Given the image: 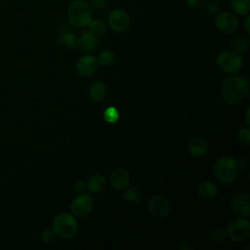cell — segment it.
I'll return each mask as SVG.
<instances>
[{
	"mask_svg": "<svg viewBox=\"0 0 250 250\" xmlns=\"http://www.w3.org/2000/svg\"><path fill=\"white\" fill-rule=\"evenodd\" d=\"M115 60V55L111 50H104L98 56V63L102 65H109Z\"/></svg>",
	"mask_w": 250,
	"mask_h": 250,
	"instance_id": "cell-24",
	"label": "cell"
},
{
	"mask_svg": "<svg viewBox=\"0 0 250 250\" xmlns=\"http://www.w3.org/2000/svg\"><path fill=\"white\" fill-rule=\"evenodd\" d=\"M242 57L240 53L231 50L222 51L216 58L218 66L225 72L235 73L242 66Z\"/></svg>",
	"mask_w": 250,
	"mask_h": 250,
	"instance_id": "cell-5",
	"label": "cell"
},
{
	"mask_svg": "<svg viewBox=\"0 0 250 250\" xmlns=\"http://www.w3.org/2000/svg\"><path fill=\"white\" fill-rule=\"evenodd\" d=\"M249 93V81L240 74L229 76L223 83L221 94L223 100L231 105L243 102Z\"/></svg>",
	"mask_w": 250,
	"mask_h": 250,
	"instance_id": "cell-1",
	"label": "cell"
},
{
	"mask_svg": "<svg viewBox=\"0 0 250 250\" xmlns=\"http://www.w3.org/2000/svg\"><path fill=\"white\" fill-rule=\"evenodd\" d=\"M186 4L191 9H197L202 6L203 0H185Z\"/></svg>",
	"mask_w": 250,
	"mask_h": 250,
	"instance_id": "cell-31",
	"label": "cell"
},
{
	"mask_svg": "<svg viewBox=\"0 0 250 250\" xmlns=\"http://www.w3.org/2000/svg\"><path fill=\"white\" fill-rule=\"evenodd\" d=\"M105 187V179L102 175H93L89 178L86 184V188L92 193L102 191Z\"/></svg>",
	"mask_w": 250,
	"mask_h": 250,
	"instance_id": "cell-16",
	"label": "cell"
},
{
	"mask_svg": "<svg viewBox=\"0 0 250 250\" xmlns=\"http://www.w3.org/2000/svg\"><path fill=\"white\" fill-rule=\"evenodd\" d=\"M238 140L243 146H248L250 145V129L242 128L238 133Z\"/></svg>",
	"mask_w": 250,
	"mask_h": 250,
	"instance_id": "cell-28",
	"label": "cell"
},
{
	"mask_svg": "<svg viewBox=\"0 0 250 250\" xmlns=\"http://www.w3.org/2000/svg\"><path fill=\"white\" fill-rule=\"evenodd\" d=\"M52 227L57 235L63 238L73 237L78 229V225L75 218L67 213H61L56 216Z\"/></svg>",
	"mask_w": 250,
	"mask_h": 250,
	"instance_id": "cell-4",
	"label": "cell"
},
{
	"mask_svg": "<svg viewBox=\"0 0 250 250\" xmlns=\"http://www.w3.org/2000/svg\"><path fill=\"white\" fill-rule=\"evenodd\" d=\"M245 120H246V123L249 124L250 123V120H249V107L246 109V113H245Z\"/></svg>",
	"mask_w": 250,
	"mask_h": 250,
	"instance_id": "cell-35",
	"label": "cell"
},
{
	"mask_svg": "<svg viewBox=\"0 0 250 250\" xmlns=\"http://www.w3.org/2000/svg\"><path fill=\"white\" fill-rule=\"evenodd\" d=\"M215 25L223 33H232L237 29L239 20L233 12L223 11L216 15Z\"/></svg>",
	"mask_w": 250,
	"mask_h": 250,
	"instance_id": "cell-8",
	"label": "cell"
},
{
	"mask_svg": "<svg viewBox=\"0 0 250 250\" xmlns=\"http://www.w3.org/2000/svg\"><path fill=\"white\" fill-rule=\"evenodd\" d=\"M227 235L235 242L246 240L250 236V223L246 219L238 218L232 220L227 229Z\"/></svg>",
	"mask_w": 250,
	"mask_h": 250,
	"instance_id": "cell-6",
	"label": "cell"
},
{
	"mask_svg": "<svg viewBox=\"0 0 250 250\" xmlns=\"http://www.w3.org/2000/svg\"><path fill=\"white\" fill-rule=\"evenodd\" d=\"M74 188H75V190L77 192L82 193L86 189V184L83 181H77L74 185Z\"/></svg>",
	"mask_w": 250,
	"mask_h": 250,
	"instance_id": "cell-32",
	"label": "cell"
},
{
	"mask_svg": "<svg viewBox=\"0 0 250 250\" xmlns=\"http://www.w3.org/2000/svg\"><path fill=\"white\" fill-rule=\"evenodd\" d=\"M243 26H244V30L246 32V34L250 33V16L249 14L246 15L244 21H243Z\"/></svg>",
	"mask_w": 250,
	"mask_h": 250,
	"instance_id": "cell-33",
	"label": "cell"
},
{
	"mask_svg": "<svg viewBox=\"0 0 250 250\" xmlns=\"http://www.w3.org/2000/svg\"><path fill=\"white\" fill-rule=\"evenodd\" d=\"M104 118L108 123H115L119 119V112L115 106H108L104 112Z\"/></svg>",
	"mask_w": 250,
	"mask_h": 250,
	"instance_id": "cell-25",
	"label": "cell"
},
{
	"mask_svg": "<svg viewBox=\"0 0 250 250\" xmlns=\"http://www.w3.org/2000/svg\"><path fill=\"white\" fill-rule=\"evenodd\" d=\"M107 22L113 31L121 33L128 29L130 25V16L125 9L115 8L109 12Z\"/></svg>",
	"mask_w": 250,
	"mask_h": 250,
	"instance_id": "cell-7",
	"label": "cell"
},
{
	"mask_svg": "<svg viewBox=\"0 0 250 250\" xmlns=\"http://www.w3.org/2000/svg\"><path fill=\"white\" fill-rule=\"evenodd\" d=\"M98 67V61L94 56H82L76 62V70L82 76H90L94 74Z\"/></svg>",
	"mask_w": 250,
	"mask_h": 250,
	"instance_id": "cell-12",
	"label": "cell"
},
{
	"mask_svg": "<svg viewBox=\"0 0 250 250\" xmlns=\"http://www.w3.org/2000/svg\"><path fill=\"white\" fill-rule=\"evenodd\" d=\"M141 190L138 188H127L123 192V197L130 203H137L141 199Z\"/></svg>",
	"mask_w": 250,
	"mask_h": 250,
	"instance_id": "cell-23",
	"label": "cell"
},
{
	"mask_svg": "<svg viewBox=\"0 0 250 250\" xmlns=\"http://www.w3.org/2000/svg\"><path fill=\"white\" fill-rule=\"evenodd\" d=\"M67 19L75 27H86L93 20V9L85 0H74L67 8Z\"/></svg>",
	"mask_w": 250,
	"mask_h": 250,
	"instance_id": "cell-2",
	"label": "cell"
},
{
	"mask_svg": "<svg viewBox=\"0 0 250 250\" xmlns=\"http://www.w3.org/2000/svg\"><path fill=\"white\" fill-rule=\"evenodd\" d=\"M227 236V230H225L223 228L216 227L211 229L210 231V237L216 241V242H221L223 241Z\"/></svg>",
	"mask_w": 250,
	"mask_h": 250,
	"instance_id": "cell-26",
	"label": "cell"
},
{
	"mask_svg": "<svg viewBox=\"0 0 250 250\" xmlns=\"http://www.w3.org/2000/svg\"><path fill=\"white\" fill-rule=\"evenodd\" d=\"M180 249H182V250H189V249H191V245H190V243L188 241H184L180 245Z\"/></svg>",
	"mask_w": 250,
	"mask_h": 250,
	"instance_id": "cell-34",
	"label": "cell"
},
{
	"mask_svg": "<svg viewBox=\"0 0 250 250\" xmlns=\"http://www.w3.org/2000/svg\"><path fill=\"white\" fill-rule=\"evenodd\" d=\"M238 174V163L231 156H223L216 161L215 175L224 184L232 183Z\"/></svg>",
	"mask_w": 250,
	"mask_h": 250,
	"instance_id": "cell-3",
	"label": "cell"
},
{
	"mask_svg": "<svg viewBox=\"0 0 250 250\" xmlns=\"http://www.w3.org/2000/svg\"><path fill=\"white\" fill-rule=\"evenodd\" d=\"M88 26L90 28L89 30L92 33H94L96 36H102L107 30L106 23L104 21L100 20V19H93Z\"/></svg>",
	"mask_w": 250,
	"mask_h": 250,
	"instance_id": "cell-21",
	"label": "cell"
},
{
	"mask_svg": "<svg viewBox=\"0 0 250 250\" xmlns=\"http://www.w3.org/2000/svg\"><path fill=\"white\" fill-rule=\"evenodd\" d=\"M148 209L154 217L164 218L170 211V203L162 195H153L148 202Z\"/></svg>",
	"mask_w": 250,
	"mask_h": 250,
	"instance_id": "cell-10",
	"label": "cell"
},
{
	"mask_svg": "<svg viewBox=\"0 0 250 250\" xmlns=\"http://www.w3.org/2000/svg\"><path fill=\"white\" fill-rule=\"evenodd\" d=\"M58 44L64 45L69 49H75L79 46V37L70 30L62 32L58 38Z\"/></svg>",
	"mask_w": 250,
	"mask_h": 250,
	"instance_id": "cell-17",
	"label": "cell"
},
{
	"mask_svg": "<svg viewBox=\"0 0 250 250\" xmlns=\"http://www.w3.org/2000/svg\"><path fill=\"white\" fill-rule=\"evenodd\" d=\"M233 212L242 218H246L250 215V196L247 192L237 193L231 203Z\"/></svg>",
	"mask_w": 250,
	"mask_h": 250,
	"instance_id": "cell-11",
	"label": "cell"
},
{
	"mask_svg": "<svg viewBox=\"0 0 250 250\" xmlns=\"http://www.w3.org/2000/svg\"><path fill=\"white\" fill-rule=\"evenodd\" d=\"M188 150L191 155L200 157L208 150V143L203 138H194L188 144Z\"/></svg>",
	"mask_w": 250,
	"mask_h": 250,
	"instance_id": "cell-14",
	"label": "cell"
},
{
	"mask_svg": "<svg viewBox=\"0 0 250 250\" xmlns=\"http://www.w3.org/2000/svg\"><path fill=\"white\" fill-rule=\"evenodd\" d=\"M106 86L103 82H95L89 89V96L94 102H101L105 98Z\"/></svg>",
	"mask_w": 250,
	"mask_h": 250,
	"instance_id": "cell-18",
	"label": "cell"
},
{
	"mask_svg": "<svg viewBox=\"0 0 250 250\" xmlns=\"http://www.w3.org/2000/svg\"><path fill=\"white\" fill-rule=\"evenodd\" d=\"M229 6L235 15L246 16L250 12V0H229Z\"/></svg>",
	"mask_w": 250,
	"mask_h": 250,
	"instance_id": "cell-19",
	"label": "cell"
},
{
	"mask_svg": "<svg viewBox=\"0 0 250 250\" xmlns=\"http://www.w3.org/2000/svg\"><path fill=\"white\" fill-rule=\"evenodd\" d=\"M130 175L126 169H115L110 175V182L115 189H123L129 185Z\"/></svg>",
	"mask_w": 250,
	"mask_h": 250,
	"instance_id": "cell-13",
	"label": "cell"
},
{
	"mask_svg": "<svg viewBox=\"0 0 250 250\" xmlns=\"http://www.w3.org/2000/svg\"><path fill=\"white\" fill-rule=\"evenodd\" d=\"M107 0H89V4L92 9L102 10L106 6Z\"/></svg>",
	"mask_w": 250,
	"mask_h": 250,
	"instance_id": "cell-30",
	"label": "cell"
},
{
	"mask_svg": "<svg viewBox=\"0 0 250 250\" xmlns=\"http://www.w3.org/2000/svg\"><path fill=\"white\" fill-rule=\"evenodd\" d=\"M98 43L97 36L92 33L90 30H85L79 36V46L82 48L83 51L91 52L93 51Z\"/></svg>",
	"mask_w": 250,
	"mask_h": 250,
	"instance_id": "cell-15",
	"label": "cell"
},
{
	"mask_svg": "<svg viewBox=\"0 0 250 250\" xmlns=\"http://www.w3.org/2000/svg\"><path fill=\"white\" fill-rule=\"evenodd\" d=\"M57 233L53 229H46L42 233H41V239L45 243H52L56 240Z\"/></svg>",
	"mask_w": 250,
	"mask_h": 250,
	"instance_id": "cell-27",
	"label": "cell"
},
{
	"mask_svg": "<svg viewBox=\"0 0 250 250\" xmlns=\"http://www.w3.org/2000/svg\"><path fill=\"white\" fill-rule=\"evenodd\" d=\"M232 46L234 48V51H236L238 53L245 52L249 46V39L246 35L238 34L233 38Z\"/></svg>",
	"mask_w": 250,
	"mask_h": 250,
	"instance_id": "cell-22",
	"label": "cell"
},
{
	"mask_svg": "<svg viewBox=\"0 0 250 250\" xmlns=\"http://www.w3.org/2000/svg\"><path fill=\"white\" fill-rule=\"evenodd\" d=\"M93 207V198L89 194L81 193L73 199L70 205V210L72 214L76 217H85L92 211Z\"/></svg>",
	"mask_w": 250,
	"mask_h": 250,
	"instance_id": "cell-9",
	"label": "cell"
},
{
	"mask_svg": "<svg viewBox=\"0 0 250 250\" xmlns=\"http://www.w3.org/2000/svg\"><path fill=\"white\" fill-rule=\"evenodd\" d=\"M197 192L203 198H212L217 193V188L213 183L203 181L197 186Z\"/></svg>",
	"mask_w": 250,
	"mask_h": 250,
	"instance_id": "cell-20",
	"label": "cell"
},
{
	"mask_svg": "<svg viewBox=\"0 0 250 250\" xmlns=\"http://www.w3.org/2000/svg\"><path fill=\"white\" fill-rule=\"evenodd\" d=\"M206 9L210 15H217L219 13V3L215 0H209L207 2Z\"/></svg>",
	"mask_w": 250,
	"mask_h": 250,
	"instance_id": "cell-29",
	"label": "cell"
}]
</instances>
